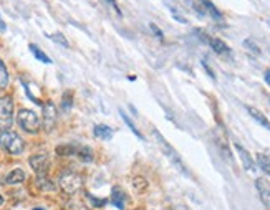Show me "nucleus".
I'll use <instances>...</instances> for the list:
<instances>
[{
    "label": "nucleus",
    "mask_w": 270,
    "mask_h": 210,
    "mask_svg": "<svg viewBox=\"0 0 270 210\" xmlns=\"http://www.w3.org/2000/svg\"><path fill=\"white\" fill-rule=\"evenodd\" d=\"M153 136H154V139H156V143H158V146H159V149L163 151V154L168 158L171 162H173L176 167H178L181 172H183L184 175H189V172H188V169H186V165L183 164V160H181V158H179V154L176 153V149L171 146L168 141H166L164 138H163V134L159 133L158 129H153Z\"/></svg>",
    "instance_id": "obj_1"
},
{
    "label": "nucleus",
    "mask_w": 270,
    "mask_h": 210,
    "mask_svg": "<svg viewBox=\"0 0 270 210\" xmlns=\"http://www.w3.org/2000/svg\"><path fill=\"white\" fill-rule=\"evenodd\" d=\"M0 148L5 149L10 154H22L23 149H25V143L13 131H2L0 133Z\"/></svg>",
    "instance_id": "obj_2"
},
{
    "label": "nucleus",
    "mask_w": 270,
    "mask_h": 210,
    "mask_svg": "<svg viewBox=\"0 0 270 210\" xmlns=\"http://www.w3.org/2000/svg\"><path fill=\"white\" fill-rule=\"evenodd\" d=\"M17 121H18V124H20V128L23 131H27V133H30V134H37L38 131H40V126H42L40 118H38V116L30 109H20V111H18Z\"/></svg>",
    "instance_id": "obj_3"
},
{
    "label": "nucleus",
    "mask_w": 270,
    "mask_h": 210,
    "mask_svg": "<svg viewBox=\"0 0 270 210\" xmlns=\"http://www.w3.org/2000/svg\"><path fill=\"white\" fill-rule=\"evenodd\" d=\"M13 124V98H0V131H8Z\"/></svg>",
    "instance_id": "obj_4"
},
{
    "label": "nucleus",
    "mask_w": 270,
    "mask_h": 210,
    "mask_svg": "<svg viewBox=\"0 0 270 210\" xmlns=\"http://www.w3.org/2000/svg\"><path fill=\"white\" fill-rule=\"evenodd\" d=\"M60 187L65 194H75L81 187V177L75 172H65L60 177Z\"/></svg>",
    "instance_id": "obj_5"
},
{
    "label": "nucleus",
    "mask_w": 270,
    "mask_h": 210,
    "mask_svg": "<svg viewBox=\"0 0 270 210\" xmlns=\"http://www.w3.org/2000/svg\"><path fill=\"white\" fill-rule=\"evenodd\" d=\"M55 123H57V108L53 103L48 101L43 105V129L47 133H50L55 128Z\"/></svg>",
    "instance_id": "obj_6"
},
{
    "label": "nucleus",
    "mask_w": 270,
    "mask_h": 210,
    "mask_svg": "<svg viewBox=\"0 0 270 210\" xmlns=\"http://www.w3.org/2000/svg\"><path fill=\"white\" fill-rule=\"evenodd\" d=\"M28 162H30L32 169L35 170L38 177H40V175H47V170H48V156L47 154L32 156V158L28 159Z\"/></svg>",
    "instance_id": "obj_7"
},
{
    "label": "nucleus",
    "mask_w": 270,
    "mask_h": 210,
    "mask_svg": "<svg viewBox=\"0 0 270 210\" xmlns=\"http://www.w3.org/2000/svg\"><path fill=\"white\" fill-rule=\"evenodd\" d=\"M255 187H257L259 195L265 204V207L270 209V180L267 177H259L255 180Z\"/></svg>",
    "instance_id": "obj_8"
},
{
    "label": "nucleus",
    "mask_w": 270,
    "mask_h": 210,
    "mask_svg": "<svg viewBox=\"0 0 270 210\" xmlns=\"http://www.w3.org/2000/svg\"><path fill=\"white\" fill-rule=\"evenodd\" d=\"M199 2V7H198V10L199 12H207L210 17L214 18V20H217V22H224V17H222V13H220L217 10V7L214 5L210 0H198Z\"/></svg>",
    "instance_id": "obj_9"
},
{
    "label": "nucleus",
    "mask_w": 270,
    "mask_h": 210,
    "mask_svg": "<svg viewBox=\"0 0 270 210\" xmlns=\"http://www.w3.org/2000/svg\"><path fill=\"white\" fill-rule=\"evenodd\" d=\"M234 148L237 149V153H239V158H240V160H242L244 167L247 169V170H250V172H254V170H255V164H254L252 158H250L249 151H247V149H244L242 146H240L239 143H237V144H234Z\"/></svg>",
    "instance_id": "obj_10"
},
{
    "label": "nucleus",
    "mask_w": 270,
    "mask_h": 210,
    "mask_svg": "<svg viewBox=\"0 0 270 210\" xmlns=\"http://www.w3.org/2000/svg\"><path fill=\"white\" fill-rule=\"evenodd\" d=\"M126 200H128V197H126V192L123 189H120V187H115L113 189V194H111V202H113V205L118 209V210H125V207H126Z\"/></svg>",
    "instance_id": "obj_11"
},
{
    "label": "nucleus",
    "mask_w": 270,
    "mask_h": 210,
    "mask_svg": "<svg viewBox=\"0 0 270 210\" xmlns=\"http://www.w3.org/2000/svg\"><path fill=\"white\" fill-rule=\"evenodd\" d=\"M207 43L210 45V48L217 53V55H229V53H230V48L225 45V42H222L220 38L207 37Z\"/></svg>",
    "instance_id": "obj_12"
},
{
    "label": "nucleus",
    "mask_w": 270,
    "mask_h": 210,
    "mask_svg": "<svg viewBox=\"0 0 270 210\" xmlns=\"http://www.w3.org/2000/svg\"><path fill=\"white\" fill-rule=\"evenodd\" d=\"M93 134H95V138H98V139L110 141L113 138V129L106 124H98V126H95V129H93Z\"/></svg>",
    "instance_id": "obj_13"
},
{
    "label": "nucleus",
    "mask_w": 270,
    "mask_h": 210,
    "mask_svg": "<svg viewBox=\"0 0 270 210\" xmlns=\"http://www.w3.org/2000/svg\"><path fill=\"white\" fill-rule=\"evenodd\" d=\"M25 180V172L22 169H13L10 174L5 177V182L8 185H15V184H22Z\"/></svg>",
    "instance_id": "obj_14"
},
{
    "label": "nucleus",
    "mask_w": 270,
    "mask_h": 210,
    "mask_svg": "<svg viewBox=\"0 0 270 210\" xmlns=\"http://www.w3.org/2000/svg\"><path fill=\"white\" fill-rule=\"evenodd\" d=\"M247 111H249V114L252 116V118L257 121V123L260 124V126H264V128H267L269 131H270V121L265 118L264 116V113H260V111L257 109V108H252V106H249L247 108Z\"/></svg>",
    "instance_id": "obj_15"
},
{
    "label": "nucleus",
    "mask_w": 270,
    "mask_h": 210,
    "mask_svg": "<svg viewBox=\"0 0 270 210\" xmlns=\"http://www.w3.org/2000/svg\"><path fill=\"white\" fill-rule=\"evenodd\" d=\"M257 164L265 174L270 175V158L267 154H257Z\"/></svg>",
    "instance_id": "obj_16"
},
{
    "label": "nucleus",
    "mask_w": 270,
    "mask_h": 210,
    "mask_svg": "<svg viewBox=\"0 0 270 210\" xmlns=\"http://www.w3.org/2000/svg\"><path fill=\"white\" fill-rule=\"evenodd\" d=\"M76 156L83 160V162H91L93 160V151L90 148H85V146H81V148L76 149Z\"/></svg>",
    "instance_id": "obj_17"
},
{
    "label": "nucleus",
    "mask_w": 270,
    "mask_h": 210,
    "mask_svg": "<svg viewBox=\"0 0 270 210\" xmlns=\"http://www.w3.org/2000/svg\"><path fill=\"white\" fill-rule=\"evenodd\" d=\"M8 71H7V66L3 65V61L0 60V90H5L8 86Z\"/></svg>",
    "instance_id": "obj_18"
},
{
    "label": "nucleus",
    "mask_w": 270,
    "mask_h": 210,
    "mask_svg": "<svg viewBox=\"0 0 270 210\" xmlns=\"http://www.w3.org/2000/svg\"><path fill=\"white\" fill-rule=\"evenodd\" d=\"M37 184L42 190H55V184H53L47 175H40V177L37 179Z\"/></svg>",
    "instance_id": "obj_19"
},
{
    "label": "nucleus",
    "mask_w": 270,
    "mask_h": 210,
    "mask_svg": "<svg viewBox=\"0 0 270 210\" xmlns=\"http://www.w3.org/2000/svg\"><path fill=\"white\" fill-rule=\"evenodd\" d=\"M120 113H121V118H123V121H125V123H126V126H128V128H130L131 131H133V133H135L136 136H138V138L139 139H143V134H141L139 133V131H138V128H136V126H135V123H133V121L130 119V116H128L126 113H125V111H120Z\"/></svg>",
    "instance_id": "obj_20"
},
{
    "label": "nucleus",
    "mask_w": 270,
    "mask_h": 210,
    "mask_svg": "<svg viewBox=\"0 0 270 210\" xmlns=\"http://www.w3.org/2000/svg\"><path fill=\"white\" fill-rule=\"evenodd\" d=\"M30 52L33 53V56H35L37 60H40V61H43V63H48V65L52 63L50 58H48V56L45 55V53H43L37 45H30Z\"/></svg>",
    "instance_id": "obj_21"
},
{
    "label": "nucleus",
    "mask_w": 270,
    "mask_h": 210,
    "mask_svg": "<svg viewBox=\"0 0 270 210\" xmlns=\"http://www.w3.org/2000/svg\"><path fill=\"white\" fill-rule=\"evenodd\" d=\"M76 146L73 144H65V146H58L57 148V154L60 156H71V154H76Z\"/></svg>",
    "instance_id": "obj_22"
},
{
    "label": "nucleus",
    "mask_w": 270,
    "mask_h": 210,
    "mask_svg": "<svg viewBox=\"0 0 270 210\" xmlns=\"http://www.w3.org/2000/svg\"><path fill=\"white\" fill-rule=\"evenodd\" d=\"M133 187L138 190V192H143V190L148 189V182H146V179H143V177H136L133 180Z\"/></svg>",
    "instance_id": "obj_23"
},
{
    "label": "nucleus",
    "mask_w": 270,
    "mask_h": 210,
    "mask_svg": "<svg viewBox=\"0 0 270 210\" xmlns=\"http://www.w3.org/2000/svg\"><path fill=\"white\" fill-rule=\"evenodd\" d=\"M48 38L53 42H57V43H60V45L63 47H68V42H67V38L62 35V33H52V35H48Z\"/></svg>",
    "instance_id": "obj_24"
},
{
    "label": "nucleus",
    "mask_w": 270,
    "mask_h": 210,
    "mask_svg": "<svg viewBox=\"0 0 270 210\" xmlns=\"http://www.w3.org/2000/svg\"><path fill=\"white\" fill-rule=\"evenodd\" d=\"M62 105H63V109H70L71 108V93H65V96H63V101H62Z\"/></svg>",
    "instance_id": "obj_25"
},
{
    "label": "nucleus",
    "mask_w": 270,
    "mask_h": 210,
    "mask_svg": "<svg viewBox=\"0 0 270 210\" xmlns=\"http://www.w3.org/2000/svg\"><path fill=\"white\" fill-rule=\"evenodd\" d=\"M244 47H247L249 50H252V52L255 53V55H259V53H260V48H259L257 45H255V43H254L252 40H245V42H244Z\"/></svg>",
    "instance_id": "obj_26"
},
{
    "label": "nucleus",
    "mask_w": 270,
    "mask_h": 210,
    "mask_svg": "<svg viewBox=\"0 0 270 210\" xmlns=\"http://www.w3.org/2000/svg\"><path fill=\"white\" fill-rule=\"evenodd\" d=\"M106 2H108V3H110V5H111L113 8H115V10H116V13H118V15H121V8H120V7H118V3H116V0H106Z\"/></svg>",
    "instance_id": "obj_27"
},
{
    "label": "nucleus",
    "mask_w": 270,
    "mask_h": 210,
    "mask_svg": "<svg viewBox=\"0 0 270 210\" xmlns=\"http://www.w3.org/2000/svg\"><path fill=\"white\" fill-rule=\"evenodd\" d=\"M151 30H153V32L156 33V35H158V37H159V38H163V32H161V30H159V28H158V27H156V25H154V23H151Z\"/></svg>",
    "instance_id": "obj_28"
},
{
    "label": "nucleus",
    "mask_w": 270,
    "mask_h": 210,
    "mask_svg": "<svg viewBox=\"0 0 270 210\" xmlns=\"http://www.w3.org/2000/svg\"><path fill=\"white\" fill-rule=\"evenodd\" d=\"M5 30H7V27H5V22H3L2 15H0V32H5Z\"/></svg>",
    "instance_id": "obj_29"
},
{
    "label": "nucleus",
    "mask_w": 270,
    "mask_h": 210,
    "mask_svg": "<svg viewBox=\"0 0 270 210\" xmlns=\"http://www.w3.org/2000/svg\"><path fill=\"white\" fill-rule=\"evenodd\" d=\"M265 81H267L269 85H270V70H267V71H265Z\"/></svg>",
    "instance_id": "obj_30"
},
{
    "label": "nucleus",
    "mask_w": 270,
    "mask_h": 210,
    "mask_svg": "<svg viewBox=\"0 0 270 210\" xmlns=\"http://www.w3.org/2000/svg\"><path fill=\"white\" fill-rule=\"evenodd\" d=\"M2 204H3V197L0 195V205H2Z\"/></svg>",
    "instance_id": "obj_31"
},
{
    "label": "nucleus",
    "mask_w": 270,
    "mask_h": 210,
    "mask_svg": "<svg viewBox=\"0 0 270 210\" xmlns=\"http://www.w3.org/2000/svg\"><path fill=\"white\" fill-rule=\"evenodd\" d=\"M35 210H43V209H35Z\"/></svg>",
    "instance_id": "obj_32"
}]
</instances>
